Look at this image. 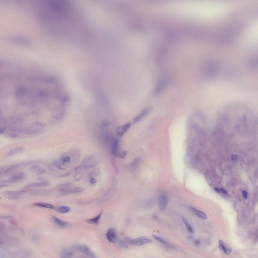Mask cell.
Segmentation results:
<instances>
[{"label": "cell", "instance_id": "cell-1", "mask_svg": "<svg viewBox=\"0 0 258 258\" xmlns=\"http://www.w3.org/2000/svg\"><path fill=\"white\" fill-rule=\"evenodd\" d=\"M222 66L214 60L208 61L205 68V75L207 79L212 80L219 77Z\"/></svg>", "mask_w": 258, "mask_h": 258}, {"label": "cell", "instance_id": "cell-2", "mask_svg": "<svg viewBox=\"0 0 258 258\" xmlns=\"http://www.w3.org/2000/svg\"><path fill=\"white\" fill-rule=\"evenodd\" d=\"M31 161H26L0 167V175L10 173L19 168L28 165L32 163Z\"/></svg>", "mask_w": 258, "mask_h": 258}, {"label": "cell", "instance_id": "cell-3", "mask_svg": "<svg viewBox=\"0 0 258 258\" xmlns=\"http://www.w3.org/2000/svg\"><path fill=\"white\" fill-rule=\"evenodd\" d=\"M26 177L27 175L24 173L16 172L11 175L7 179L3 180L2 182L5 183L18 182L24 180Z\"/></svg>", "mask_w": 258, "mask_h": 258}, {"label": "cell", "instance_id": "cell-4", "mask_svg": "<svg viewBox=\"0 0 258 258\" xmlns=\"http://www.w3.org/2000/svg\"><path fill=\"white\" fill-rule=\"evenodd\" d=\"M126 240L131 245L135 246H141L152 242L151 239L144 236L140 237L134 239L126 238Z\"/></svg>", "mask_w": 258, "mask_h": 258}, {"label": "cell", "instance_id": "cell-5", "mask_svg": "<svg viewBox=\"0 0 258 258\" xmlns=\"http://www.w3.org/2000/svg\"><path fill=\"white\" fill-rule=\"evenodd\" d=\"M169 201V198L166 194L161 192L158 197V204L161 211H164L166 209Z\"/></svg>", "mask_w": 258, "mask_h": 258}, {"label": "cell", "instance_id": "cell-6", "mask_svg": "<svg viewBox=\"0 0 258 258\" xmlns=\"http://www.w3.org/2000/svg\"><path fill=\"white\" fill-rule=\"evenodd\" d=\"M106 238L110 242L115 243L118 238L116 230L113 228H110L108 230L106 234Z\"/></svg>", "mask_w": 258, "mask_h": 258}, {"label": "cell", "instance_id": "cell-7", "mask_svg": "<svg viewBox=\"0 0 258 258\" xmlns=\"http://www.w3.org/2000/svg\"><path fill=\"white\" fill-rule=\"evenodd\" d=\"M153 109L152 107L151 106H149L145 108L134 119L133 123H137L147 116L150 113Z\"/></svg>", "mask_w": 258, "mask_h": 258}, {"label": "cell", "instance_id": "cell-8", "mask_svg": "<svg viewBox=\"0 0 258 258\" xmlns=\"http://www.w3.org/2000/svg\"><path fill=\"white\" fill-rule=\"evenodd\" d=\"M75 248L77 250L84 253L89 256L92 258L95 257L94 254L85 245L83 244L77 245L75 246Z\"/></svg>", "mask_w": 258, "mask_h": 258}, {"label": "cell", "instance_id": "cell-9", "mask_svg": "<svg viewBox=\"0 0 258 258\" xmlns=\"http://www.w3.org/2000/svg\"><path fill=\"white\" fill-rule=\"evenodd\" d=\"M31 190L26 189L19 191L7 190L3 191L2 194L4 196H11L19 197L27 192L31 191Z\"/></svg>", "mask_w": 258, "mask_h": 258}, {"label": "cell", "instance_id": "cell-10", "mask_svg": "<svg viewBox=\"0 0 258 258\" xmlns=\"http://www.w3.org/2000/svg\"><path fill=\"white\" fill-rule=\"evenodd\" d=\"M112 152L114 156L119 157L120 154L122 151H119L118 148V142L117 139H114L112 145Z\"/></svg>", "mask_w": 258, "mask_h": 258}, {"label": "cell", "instance_id": "cell-11", "mask_svg": "<svg viewBox=\"0 0 258 258\" xmlns=\"http://www.w3.org/2000/svg\"><path fill=\"white\" fill-rule=\"evenodd\" d=\"M50 184L48 181H44L38 182H32L30 183L24 187V188H28L35 187H46L49 186Z\"/></svg>", "mask_w": 258, "mask_h": 258}, {"label": "cell", "instance_id": "cell-12", "mask_svg": "<svg viewBox=\"0 0 258 258\" xmlns=\"http://www.w3.org/2000/svg\"><path fill=\"white\" fill-rule=\"evenodd\" d=\"M247 63L248 67L251 70H256L258 67L257 58L256 56L251 57L248 59Z\"/></svg>", "mask_w": 258, "mask_h": 258}, {"label": "cell", "instance_id": "cell-13", "mask_svg": "<svg viewBox=\"0 0 258 258\" xmlns=\"http://www.w3.org/2000/svg\"><path fill=\"white\" fill-rule=\"evenodd\" d=\"M166 80L165 79L160 80L157 83L154 92L155 95H158L164 88L166 84Z\"/></svg>", "mask_w": 258, "mask_h": 258}, {"label": "cell", "instance_id": "cell-14", "mask_svg": "<svg viewBox=\"0 0 258 258\" xmlns=\"http://www.w3.org/2000/svg\"><path fill=\"white\" fill-rule=\"evenodd\" d=\"M131 125L130 123H128L118 127L116 130L117 135L121 137L128 129Z\"/></svg>", "mask_w": 258, "mask_h": 258}, {"label": "cell", "instance_id": "cell-15", "mask_svg": "<svg viewBox=\"0 0 258 258\" xmlns=\"http://www.w3.org/2000/svg\"><path fill=\"white\" fill-rule=\"evenodd\" d=\"M30 171L35 174L40 175L44 173L45 170L39 165H34L30 168Z\"/></svg>", "mask_w": 258, "mask_h": 258}, {"label": "cell", "instance_id": "cell-16", "mask_svg": "<svg viewBox=\"0 0 258 258\" xmlns=\"http://www.w3.org/2000/svg\"><path fill=\"white\" fill-rule=\"evenodd\" d=\"M51 218L53 222L56 225L60 227H66L68 225L67 222L61 220L54 216H52Z\"/></svg>", "mask_w": 258, "mask_h": 258}, {"label": "cell", "instance_id": "cell-17", "mask_svg": "<svg viewBox=\"0 0 258 258\" xmlns=\"http://www.w3.org/2000/svg\"><path fill=\"white\" fill-rule=\"evenodd\" d=\"M24 148L22 147H17L12 149L7 153L4 156L6 158L11 156L17 153L22 151Z\"/></svg>", "mask_w": 258, "mask_h": 258}, {"label": "cell", "instance_id": "cell-18", "mask_svg": "<svg viewBox=\"0 0 258 258\" xmlns=\"http://www.w3.org/2000/svg\"><path fill=\"white\" fill-rule=\"evenodd\" d=\"M190 208L194 214L196 216L203 219H207V217L206 215L203 212L198 210L193 207H191Z\"/></svg>", "mask_w": 258, "mask_h": 258}, {"label": "cell", "instance_id": "cell-19", "mask_svg": "<svg viewBox=\"0 0 258 258\" xmlns=\"http://www.w3.org/2000/svg\"><path fill=\"white\" fill-rule=\"evenodd\" d=\"M73 254L72 250L67 248L63 250L60 254V257L62 258H69L72 257Z\"/></svg>", "mask_w": 258, "mask_h": 258}, {"label": "cell", "instance_id": "cell-20", "mask_svg": "<svg viewBox=\"0 0 258 258\" xmlns=\"http://www.w3.org/2000/svg\"><path fill=\"white\" fill-rule=\"evenodd\" d=\"M32 205L34 206L48 208L51 209H54L55 208L52 205L45 203L35 202L33 203Z\"/></svg>", "mask_w": 258, "mask_h": 258}, {"label": "cell", "instance_id": "cell-21", "mask_svg": "<svg viewBox=\"0 0 258 258\" xmlns=\"http://www.w3.org/2000/svg\"><path fill=\"white\" fill-rule=\"evenodd\" d=\"M85 189L80 187H76L72 188H67L66 190L67 195L71 194H75L81 192L83 191Z\"/></svg>", "mask_w": 258, "mask_h": 258}, {"label": "cell", "instance_id": "cell-22", "mask_svg": "<svg viewBox=\"0 0 258 258\" xmlns=\"http://www.w3.org/2000/svg\"><path fill=\"white\" fill-rule=\"evenodd\" d=\"M54 209L57 212L60 213H66L70 210L69 207L66 206H59L55 207Z\"/></svg>", "mask_w": 258, "mask_h": 258}, {"label": "cell", "instance_id": "cell-23", "mask_svg": "<svg viewBox=\"0 0 258 258\" xmlns=\"http://www.w3.org/2000/svg\"><path fill=\"white\" fill-rule=\"evenodd\" d=\"M102 214V213L101 212L96 217L92 219H87L86 220L87 222L93 225L98 224L99 223Z\"/></svg>", "mask_w": 258, "mask_h": 258}, {"label": "cell", "instance_id": "cell-24", "mask_svg": "<svg viewBox=\"0 0 258 258\" xmlns=\"http://www.w3.org/2000/svg\"><path fill=\"white\" fill-rule=\"evenodd\" d=\"M182 219L187 228L188 232L190 233H192L194 232L193 229L189 224L187 220L184 217H182Z\"/></svg>", "mask_w": 258, "mask_h": 258}, {"label": "cell", "instance_id": "cell-25", "mask_svg": "<svg viewBox=\"0 0 258 258\" xmlns=\"http://www.w3.org/2000/svg\"><path fill=\"white\" fill-rule=\"evenodd\" d=\"M117 241L119 246L122 248L124 249H126L128 248L127 244L126 242L123 240L118 238Z\"/></svg>", "mask_w": 258, "mask_h": 258}, {"label": "cell", "instance_id": "cell-26", "mask_svg": "<svg viewBox=\"0 0 258 258\" xmlns=\"http://www.w3.org/2000/svg\"><path fill=\"white\" fill-rule=\"evenodd\" d=\"M152 236L154 239L159 241L164 245L167 242L162 238L156 235H152Z\"/></svg>", "mask_w": 258, "mask_h": 258}, {"label": "cell", "instance_id": "cell-27", "mask_svg": "<svg viewBox=\"0 0 258 258\" xmlns=\"http://www.w3.org/2000/svg\"><path fill=\"white\" fill-rule=\"evenodd\" d=\"M232 249L230 247L226 246L224 244L222 251H223L224 253L227 255L230 254L232 252Z\"/></svg>", "mask_w": 258, "mask_h": 258}, {"label": "cell", "instance_id": "cell-28", "mask_svg": "<svg viewBox=\"0 0 258 258\" xmlns=\"http://www.w3.org/2000/svg\"><path fill=\"white\" fill-rule=\"evenodd\" d=\"M53 164L54 166L58 169L62 170H65L62 167L60 163L58 161L56 160L54 161L53 162Z\"/></svg>", "mask_w": 258, "mask_h": 258}, {"label": "cell", "instance_id": "cell-29", "mask_svg": "<svg viewBox=\"0 0 258 258\" xmlns=\"http://www.w3.org/2000/svg\"><path fill=\"white\" fill-rule=\"evenodd\" d=\"M164 245L167 247L172 249H175L176 248L174 245L167 242Z\"/></svg>", "mask_w": 258, "mask_h": 258}, {"label": "cell", "instance_id": "cell-30", "mask_svg": "<svg viewBox=\"0 0 258 258\" xmlns=\"http://www.w3.org/2000/svg\"><path fill=\"white\" fill-rule=\"evenodd\" d=\"M5 196L6 198L11 199H16L19 198V197L11 196Z\"/></svg>", "mask_w": 258, "mask_h": 258}, {"label": "cell", "instance_id": "cell-31", "mask_svg": "<svg viewBox=\"0 0 258 258\" xmlns=\"http://www.w3.org/2000/svg\"><path fill=\"white\" fill-rule=\"evenodd\" d=\"M110 122L108 121L105 120L103 123V125L105 126H107L110 124Z\"/></svg>", "mask_w": 258, "mask_h": 258}, {"label": "cell", "instance_id": "cell-32", "mask_svg": "<svg viewBox=\"0 0 258 258\" xmlns=\"http://www.w3.org/2000/svg\"><path fill=\"white\" fill-rule=\"evenodd\" d=\"M242 193L244 198L245 199H247L248 198L247 193L245 190L242 191Z\"/></svg>", "mask_w": 258, "mask_h": 258}, {"label": "cell", "instance_id": "cell-33", "mask_svg": "<svg viewBox=\"0 0 258 258\" xmlns=\"http://www.w3.org/2000/svg\"><path fill=\"white\" fill-rule=\"evenodd\" d=\"M13 217L12 216H0V218L1 219H7L8 218H11Z\"/></svg>", "mask_w": 258, "mask_h": 258}, {"label": "cell", "instance_id": "cell-34", "mask_svg": "<svg viewBox=\"0 0 258 258\" xmlns=\"http://www.w3.org/2000/svg\"><path fill=\"white\" fill-rule=\"evenodd\" d=\"M90 182L92 184H94L96 182V179L93 178H92L90 180Z\"/></svg>", "mask_w": 258, "mask_h": 258}, {"label": "cell", "instance_id": "cell-35", "mask_svg": "<svg viewBox=\"0 0 258 258\" xmlns=\"http://www.w3.org/2000/svg\"><path fill=\"white\" fill-rule=\"evenodd\" d=\"M200 243V241L198 240H195L194 241V244L196 246L199 245Z\"/></svg>", "mask_w": 258, "mask_h": 258}, {"label": "cell", "instance_id": "cell-36", "mask_svg": "<svg viewBox=\"0 0 258 258\" xmlns=\"http://www.w3.org/2000/svg\"><path fill=\"white\" fill-rule=\"evenodd\" d=\"M231 159L233 160H235L237 158V156L235 155H232L231 157Z\"/></svg>", "mask_w": 258, "mask_h": 258}, {"label": "cell", "instance_id": "cell-37", "mask_svg": "<svg viewBox=\"0 0 258 258\" xmlns=\"http://www.w3.org/2000/svg\"><path fill=\"white\" fill-rule=\"evenodd\" d=\"M10 185L9 184H1L0 186V188H3L4 187L9 186Z\"/></svg>", "mask_w": 258, "mask_h": 258}, {"label": "cell", "instance_id": "cell-38", "mask_svg": "<svg viewBox=\"0 0 258 258\" xmlns=\"http://www.w3.org/2000/svg\"><path fill=\"white\" fill-rule=\"evenodd\" d=\"M9 222H10V223L16 226L17 225L16 222L14 220H10Z\"/></svg>", "mask_w": 258, "mask_h": 258}, {"label": "cell", "instance_id": "cell-39", "mask_svg": "<svg viewBox=\"0 0 258 258\" xmlns=\"http://www.w3.org/2000/svg\"><path fill=\"white\" fill-rule=\"evenodd\" d=\"M214 190L216 192H221V189L218 188H214Z\"/></svg>", "mask_w": 258, "mask_h": 258}, {"label": "cell", "instance_id": "cell-40", "mask_svg": "<svg viewBox=\"0 0 258 258\" xmlns=\"http://www.w3.org/2000/svg\"><path fill=\"white\" fill-rule=\"evenodd\" d=\"M221 191L225 194H227V192L225 190L223 189L222 188L221 189Z\"/></svg>", "mask_w": 258, "mask_h": 258}]
</instances>
